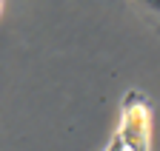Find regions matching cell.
<instances>
[{"label":"cell","mask_w":160,"mask_h":151,"mask_svg":"<svg viewBox=\"0 0 160 151\" xmlns=\"http://www.w3.org/2000/svg\"><path fill=\"white\" fill-rule=\"evenodd\" d=\"M149 128H152V111L140 91H129L123 97V111H120V131L126 151H149Z\"/></svg>","instance_id":"6da1fadb"},{"label":"cell","mask_w":160,"mask_h":151,"mask_svg":"<svg viewBox=\"0 0 160 151\" xmlns=\"http://www.w3.org/2000/svg\"><path fill=\"white\" fill-rule=\"evenodd\" d=\"M106 151H126V145H123V140H120V137H117V134H114V137H112V143H109V148H106Z\"/></svg>","instance_id":"7a4b0ae2"},{"label":"cell","mask_w":160,"mask_h":151,"mask_svg":"<svg viewBox=\"0 0 160 151\" xmlns=\"http://www.w3.org/2000/svg\"><path fill=\"white\" fill-rule=\"evenodd\" d=\"M149 3H154V6H157V0H149Z\"/></svg>","instance_id":"3957f363"},{"label":"cell","mask_w":160,"mask_h":151,"mask_svg":"<svg viewBox=\"0 0 160 151\" xmlns=\"http://www.w3.org/2000/svg\"><path fill=\"white\" fill-rule=\"evenodd\" d=\"M0 6H3V3H0Z\"/></svg>","instance_id":"277c9868"}]
</instances>
